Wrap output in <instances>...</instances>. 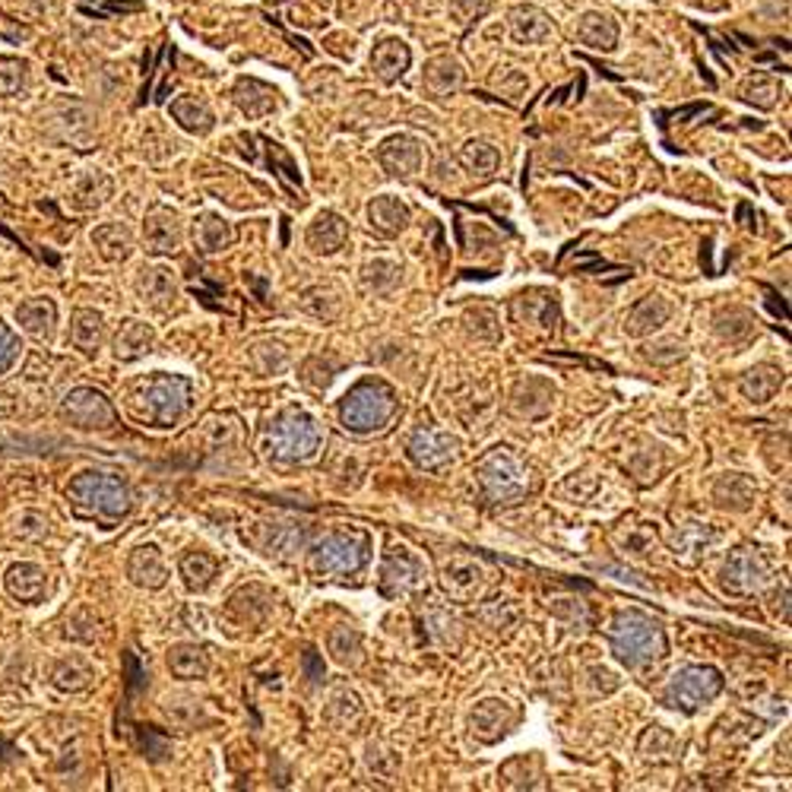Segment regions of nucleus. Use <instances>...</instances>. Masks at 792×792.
Returning a JSON list of instances; mask_svg holds the SVG:
<instances>
[{
    "label": "nucleus",
    "mask_w": 792,
    "mask_h": 792,
    "mask_svg": "<svg viewBox=\"0 0 792 792\" xmlns=\"http://www.w3.org/2000/svg\"><path fill=\"white\" fill-rule=\"evenodd\" d=\"M67 501L80 517L101 527H115L131 514V489L115 472H80L67 485Z\"/></svg>",
    "instance_id": "1"
},
{
    "label": "nucleus",
    "mask_w": 792,
    "mask_h": 792,
    "mask_svg": "<svg viewBox=\"0 0 792 792\" xmlns=\"http://www.w3.org/2000/svg\"><path fill=\"white\" fill-rule=\"evenodd\" d=\"M609 640H612V650L615 657L631 665V669H640V665H650L665 657V634L657 622H650L647 615L640 612H622L612 627H609Z\"/></svg>",
    "instance_id": "2"
},
{
    "label": "nucleus",
    "mask_w": 792,
    "mask_h": 792,
    "mask_svg": "<svg viewBox=\"0 0 792 792\" xmlns=\"http://www.w3.org/2000/svg\"><path fill=\"white\" fill-rule=\"evenodd\" d=\"M399 399H396L394 387L384 381H362L356 384L339 409V419L346 431L352 434H371V431L387 429V422L396 416Z\"/></svg>",
    "instance_id": "3"
},
{
    "label": "nucleus",
    "mask_w": 792,
    "mask_h": 792,
    "mask_svg": "<svg viewBox=\"0 0 792 792\" xmlns=\"http://www.w3.org/2000/svg\"><path fill=\"white\" fill-rule=\"evenodd\" d=\"M191 381L178 374H156L140 387V416L156 425V429H171L181 422V416L191 409Z\"/></svg>",
    "instance_id": "4"
},
{
    "label": "nucleus",
    "mask_w": 792,
    "mask_h": 792,
    "mask_svg": "<svg viewBox=\"0 0 792 792\" xmlns=\"http://www.w3.org/2000/svg\"><path fill=\"white\" fill-rule=\"evenodd\" d=\"M371 542L364 532H331L311 549V571L321 577H349L368 564Z\"/></svg>",
    "instance_id": "5"
},
{
    "label": "nucleus",
    "mask_w": 792,
    "mask_h": 792,
    "mask_svg": "<svg viewBox=\"0 0 792 792\" xmlns=\"http://www.w3.org/2000/svg\"><path fill=\"white\" fill-rule=\"evenodd\" d=\"M321 429L311 416L304 412H289L283 416L269 434H266V454L273 460H286V463H301L311 460L317 451H321Z\"/></svg>",
    "instance_id": "6"
},
{
    "label": "nucleus",
    "mask_w": 792,
    "mask_h": 792,
    "mask_svg": "<svg viewBox=\"0 0 792 792\" xmlns=\"http://www.w3.org/2000/svg\"><path fill=\"white\" fill-rule=\"evenodd\" d=\"M476 476L489 504H517L529 492L527 469L507 451H492L489 457H482Z\"/></svg>",
    "instance_id": "7"
},
{
    "label": "nucleus",
    "mask_w": 792,
    "mask_h": 792,
    "mask_svg": "<svg viewBox=\"0 0 792 792\" xmlns=\"http://www.w3.org/2000/svg\"><path fill=\"white\" fill-rule=\"evenodd\" d=\"M720 692H723V675H720L713 665H688V669H682V672L669 682L665 697H669L672 707L692 713V710H697L700 704L713 700Z\"/></svg>",
    "instance_id": "8"
},
{
    "label": "nucleus",
    "mask_w": 792,
    "mask_h": 792,
    "mask_svg": "<svg viewBox=\"0 0 792 792\" xmlns=\"http://www.w3.org/2000/svg\"><path fill=\"white\" fill-rule=\"evenodd\" d=\"M61 416L64 422H70L73 429L86 431H105L118 422V412L115 406L105 399V394L93 391V387H76L64 396L61 403Z\"/></svg>",
    "instance_id": "9"
},
{
    "label": "nucleus",
    "mask_w": 792,
    "mask_h": 792,
    "mask_svg": "<svg viewBox=\"0 0 792 792\" xmlns=\"http://www.w3.org/2000/svg\"><path fill=\"white\" fill-rule=\"evenodd\" d=\"M422 562L409 549H394L381 571V590L384 596H406L422 587Z\"/></svg>",
    "instance_id": "10"
},
{
    "label": "nucleus",
    "mask_w": 792,
    "mask_h": 792,
    "mask_svg": "<svg viewBox=\"0 0 792 792\" xmlns=\"http://www.w3.org/2000/svg\"><path fill=\"white\" fill-rule=\"evenodd\" d=\"M764 580H767V567L760 562L758 552H752V549H739L727 562V571H723V587H727L729 593H758L760 587H764Z\"/></svg>",
    "instance_id": "11"
},
{
    "label": "nucleus",
    "mask_w": 792,
    "mask_h": 792,
    "mask_svg": "<svg viewBox=\"0 0 792 792\" xmlns=\"http://www.w3.org/2000/svg\"><path fill=\"white\" fill-rule=\"evenodd\" d=\"M454 447H457V441L451 434L422 429L416 431L412 441H409V457L422 469H441V466L454 460Z\"/></svg>",
    "instance_id": "12"
},
{
    "label": "nucleus",
    "mask_w": 792,
    "mask_h": 792,
    "mask_svg": "<svg viewBox=\"0 0 792 792\" xmlns=\"http://www.w3.org/2000/svg\"><path fill=\"white\" fill-rule=\"evenodd\" d=\"M143 241L153 254H171L181 244V223L171 209H153L143 223Z\"/></svg>",
    "instance_id": "13"
},
{
    "label": "nucleus",
    "mask_w": 792,
    "mask_h": 792,
    "mask_svg": "<svg viewBox=\"0 0 792 792\" xmlns=\"http://www.w3.org/2000/svg\"><path fill=\"white\" fill-rule=\"evenodd\" d=\"M3 587H7V593L13 596V599H20L26 605H35L45 596V590H48V574L38 564L20 562L3 574Z\"/></svg>",
    "instance_id": "14"
},
{
    "label": "nucleus",
    "mask_w": 792,
    "mask_h": 792,
    "mask_svg": "<svg viewBox=\"0 0 792 792\" xmlns=\"http://www.w3.org/2000/svg\"><path fill=\"white\" fill-rule=\"evenodd\" d=\"M377 159H381V166L387 168L391 175L409 178V175H416L419 166H422V146L412 136H394V140H387L381 146Z\"/></svg>",
    "instance_id": "15"
},
{
    "label": "nucleus",
    "mask_w": 792,
    "mask_h": 792,
    "mask_svg": "<svg viewBox=\"0 0 792 792\" xmlns=\"http://www.w3.org/2000/svg\"><path fill=\"white\" fill-rule=\"evenodd\" d=\"M16 324L35 339H51L55 324H58V308L51 298H26L16 308Z\"/></svg>",
    "instance_id": "16"
},
{
    "label": "nucleus",
    "mask_w": 792,
    "mask_h": 792,
    "mask_svg": "<svg viewBox=\"0 0 792 792\" xmlns=\"http://www.w3.org/2000/svg\"><path fill=\"white\" fill-rule=\"evenodd\" d=\"M136 292H140V301H146L149 308L166 311L175 301V279L166 266H143L136 276Z\"/></svg>",
    "instance_id": "17"
},
{
    "label": "nucleus",
    "mask_w": 792,
    "mask_h": 792,
    "mask_svg": "<svg viewBox=\"0 0 792 792\" xmlns=\"http://www.w3.org/2000/svg\"><path fill=\"white\" fill-rule=\"evenodd\" d=\"M128 574L136 587H146V590H159L166 584V562H163V552L156 545H140L128 562Z\"/></svg>",
    "instance_id": "18"
},
{
    "label": "nucleus",
    "mask_w": 792,
    "mask_h": 792,
    "mask_svg": "<svg viewBox=\"0 0 792 792\" xmlns=\"http://www.w3.org/2000/svg\"><path fill=\"white\" fill-rule=\"evenodd\" d=\"M153 343H156V331L149 324L128 321V324H121V331L115 336V356L121 362H133V359L146 356L153 349Z\"/></svg>",
    "instance_id": "19"
},
{
    "label": "nucleus",
    "mask_w": 792,
    "mask_h": 792,
    "mask_svg": "<svg viewBox=\"0 0 792 792\" xmlns=\"http://www.w3.org/2000/svg\"><path fill=\"white\" fill-rule=\"evenodd\" d=\"M368 219H371V229L394 238L409 223V206L399 197H377L368 206Z\"/></svg>",
    "instance_id": "20"
},
{
    "label": "nucleus",
    "mask_w": 792,
    "mask_h": 792,
    "mask_svg": "<svg viewBox=\"0 0 792 792\" xmlns=\"http://www.w3.org/2000/svg\"><path fill=\"white\" fill-rule=\"evenodd\" d=\"M346 235H349V226L343 223V216L336 213H321L314 219V226L308 229V244L317 251V254H333L346 244Z\"/></svg>",
    "instance_id": "21"
},
{
    "label": "nucleus",
    "mask_w": 792,
    "mask_h": 792,
    "mask_svg": "<svg viewBox=\"0 0 792 792\" xmlns=\"http://www.w3.org/2000/svg\"><path fill=\"white\" fill-rule=\"evenodd\" d=\"M371 67H374V73H377L384 83H394L396 76H403L406 67H409V48H406L403 41H396V38H387V41H381V45L374 48Z\"/></svg>",
    "instance_id": "22"
},
{
    "label": "nucleus",
    "mask_w": 792,
    "mask_h": 792,
    "mask_svg": "<svg viewBox=\"0 0 792 792\" xmlns=\"http://www.w3.org/2000/svg\"><path fill=\"white\" fill-rule=\"evenodd\" d=\"M669 314H672V308H669V301H662V298H644V301H637L634 308H631V314H627V333H634V336H640V333H650L662 327L665 321H669Z\"/></svg>",
    "instance_id": "23"
},
{
    "label": "nucleus",
    "mask_w": 792,
    "mask_h": 792,
    "mask_svg": "<svg viewBox=\"0 0 792 792\" xmlns=\"http://www.w3.org/2000/svg\"><path fill=\"white\" fill-rule=\"evenodd\" d=\"M101 314L99 311H89V308H80L76 314H73V324H70V343L80 349V352H86V356H93L96 349H99L101 343Z\"/></svg>",
    "instance_id": "24"
},
{
    "label": "nucleus",
    "mask_w": 792,
    "mask_h": 792,
    "mask_svg": "<svg viewBox=\"0 0 792 792\" xmlns=\"http://www.w3.org/2000/svg\"><path fill=\"white\" fill-rule=\"evenodd\" d=\"M93 244L99 248V254L105 261L115 264V261H124L131 254L133 238L131 231L124 229L121 223H105V226L93 231Z\"/></svg>",
    "instance_id": "25"
},
{
    "label": "nucleus",
    "mask_w": 792,
    "mask_h": 792,
    "mask_svg": "<svg viewBox=\"0 0 792 792\" xmlns=\"http://www.w3.org/2000/svg\"><path fill=\"white\" fill-rule=\"evenodd\" d=\"M89 682H93V665L80 657L58 660L51 665V685L61 692H83V688H89Z\"/></svg>",
    "instance_id": "26"
},
{
    "label": "nucleus",
    "mask_w": 792,
    "mask_h": 792,
    "mask_svg": "<svg viewBox=\"0 0 792 792\" xmlns=\"http://www.w3.org/2000/svg\"><path fill=\"white\" fill-rule=\"evenodd\" d=\"M780 384H783V374L777 371V368H770V364H760L755 371H748L745 377H742V394L748 396L752 403H767L770 396L780 391Z\"/></svg>",
    "instance_id": "27"
},
{
    "label": "nucleus",
    "mask_w": 792,
    "mask_h": 792,
    "mask_svg": "<svg viewBox=\"0 0 792 792\" xmlns=\"http://www.w3.org/2000/svg\"><path fill=\"white\" fill-rule=\"evenodd\" d=\"M511 723V713L504 704L497 700H485L476 713H472V729L482 735V742H495L497 735H504V729Z\"/></svg>",
    "instance_id": "28"
},
{
    "label": "nucleus",
    "mask_w": 792,
    "mask_h": 792,
    "mask_svg": "<svg viewBox=\"0 0 792 792\" xmlns=\"http://www.w3.org/2000/svg\"><path fill=\"white\" fill-rule=\"evenodd\" d=\"M216 571H219V562L213 555H206V552H191V555L181 559V577H184L188 590H194V593L209 587Z\"/></svg>",
    "instance_id": "29"
},
{
    "label": "nucleus",
    "mask_w": 792,
    "mask_h": 792,
    "mask_svg": "<svg viewBox=\"0 0 792 792\" xmlns=\"http://www.w3.org/2000/svg\"><path fill=\"white\" fill-rule=\"evenodd\" d=\"M231 241H235V229H231L226 219H219V216H203L197 223V244L203 254L226 251Z\"/></svg>",
    "instance_id": "30"
},
{
    "label": "nucleus",
    "mask_w": 792,
    "mask_h": 792,
    "mask_svg": "<svg viewBox=\"0 0 792 792\" xmlns=\"http://www.w3.org/2000/svg\"><path fill=\"white\" fill-rule=\"evenodd\" d=\"M171 115L175 121L191 133H206L213 128V115L203 101L191 99V96H181V99L171 101Z\"/></svg>",
    "instance_id": "31"
},
{
    "label": "nucleus",
    "mask_w": 792,
    "mask_h": 792,
    "mask_svg": "<svg viewBox=\"0 0 792 792\" xmlns=\"http://www.w3.org/2000/svg\"><path fill=\"white\" fill-rule=\"evenodd\" d=\"M460 163L472 175H479V178H492L501 156H497L495 146H489V143H466L460 153Z\"/></svg>",
    "instance_id": "32"
},
{
    "label": "nucleus",
    "mask_w": 792,
    "mask_h": 792,
    "mask_svg": "<svg viewBox=\"0 0 792 792\" xmlns=\"http://www.w3.org/2000/svg\"><path fill=\"white\" fill-rule=\"evenodd\" d=\"M168 669L178 679H203L206 675V657L197 647H175L168 653Z\"/></svg>",
    "instance_id": "33"
},
{
    "label": "nucleus",
    "mask_w": 792,
    "mask_h": 792,
    "mask_svg": "<svg viewBox=\"0 0 792 792\" xmlns=\"http://www.w3.org/2000/svg\"><path fill=\"white\" fill-rule=\"evenodd\" d=\"M261 143H264L266 153H269V168L276 171V178L286 184V191H289V194H298V191H301V178H298V168H296V163L289 159V153H286L279 143L266 140V136H261Z\"/></svg>",
    "instance_id": "34"
},
{
    "label": "nucleus",
    "mask_w": 792,
    "mask_h": 792,
    "mask_svg": "<svg viewBox=\"0 0 792 792\" xmlns=\"http://www.w3.org/2000/svg\"><path fill=\"white\" fill-rule=\"evenodd\" d=\"M577 35H580V41H587L593 48H615L619 29H615V23L609 16H587Z\"/></svg>",
    "instance_id": "35"
},
{
    "label": "nucleus",
    "mask_w": 792,
    "mask_h": 792,
    "mask_svg": "<svg viewBox=\"0 0 792 792\" xmlns=\"http://www.w3.org/2000/svg\"><path fill=\"white\" fill-rule=\"evenodd\" d=\"M136 729V748L149 760H166L171 755L166 735H159L153 727H133Z\"/></svg>",
    "instance_id": "36"
},
{
    "label": "nucleus",
    "mask_w": 792,
    "mask_h": 792,
    "mask_svg": "<svg viewBox=\"0 0 792 792\" xmlns=\"http://www.w3.org/2000/svg\"><path fill=\"white\" fill-rule=\"evenodd\" d=\"M16 362H20V336L7 324H0V374H7Z\"/></svg>",
    "instance_id": "37"
},
{
    "label": "nucleus",
    "mask_w": 792,
    "mask_h": 792,
    "mask_svg": "<svg viewBox=\"0 0 792 792\" xmlns=\"http://www.w3.org/2000/svg\"><path fill=\"white\" fill-rule=\"evenodd\" d=\"M20 89H23V64L0 61V96H20Z\"/></svg>",
    "instance_id": "38"
},
{
    "label": "nucleus",
    "mask_w": 792,
    "mask_h": 792,
    "mask_svg": "<svg viewBox=\"0 0 792 792\" xmlns=\"http://www.w3.org/2000/svg\"><path fill=\"white\" fill-rule=\"evenodd\" d=\"M124 662H128V679H124V685H128V700H131V697H136V692L146 685V672L140 669V662H136L133 653H128Z\"/></svg>",
    "instance_id": "39"
},
{
    "label": "nucleus",
    "mask_w": 792,
    "mask_h": 792,
    "mask_svg": "<svg viewBox=\"0 0 792 792\" xmlns=\"http://www.w3.org/2000/svg\"><path fill=\"white\" fill-rule=\"evenodd\" d=\"M764 292L770 296V301H767V304H770V311H773L777 317H783V321H790V311H787V304H783V301H777V292H773L770 286H764Z\"/></svg>",
    "instance_id": "40"
},
{
    "label": "nucleus",
    "mask_w": 792,
    "mask_h": 792,
    "mask_svg": "<svg viewBox=\"0 0 792 792\" xmlns=\"http://www.w3.org/2000/svg\"><path fill=\"white\" fill-rule=\"evenodd\" d=\"M304 665H308L311 679H314V682H321V675H324V672H321V662H317V653H314V650H308V653H304Z\"/></svg>",
    "instance_id": "41"
}]
</instances>
